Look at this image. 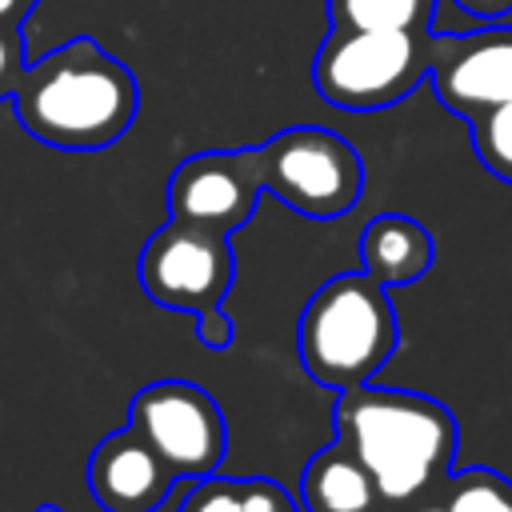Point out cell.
<instances>
[{
	"label": "cell",
	"mask_w": 512,
	"mask_h": 512,
	"mask_svg": "<svg viewBox=\"0 0 512 512\" xmlns=\"http://www.w3.org/2000/svg\"><path fill=\"white\" fill-rule=\"evenodd\" d=\"M336 440L368 468L380 508L404 512L408 504L444 488L456 456V420L452 412L408 388H348L336 392L332 412Z\"/></svg>",
	"instance_id": "6da1fadb"
},
{
	"label": "cell",
	"mask_w": 512,
	"mask_h": 512,
	"mask_svg": "<svg viewBox=\"0 0 512 512\" xmlns=\"http://www.w3.org/2000/svg\"><path fill=\"white\" fill-rule=\"evenodd\" d=\"M12 108L32 140L60 152H96L132 128L140 88L92 36H72L24 68Z\"/></svg>",
	"instance_id": "7a4b0ae2"
},
{
	"label": "cell",
	"mask_w": 512,
	"mask_h": 512,
	"mask_svg": "<svg viewBox=\"0 0 512 512\" xmlns=\"http://www.w3.org/2000/svg\"><path fill=\"white\" fill-rule=\"evenodd\" d=\"M396 336L388 288L360 268L324 280L308 296L296 320V356L320 388L348 392L388 364Z\"/></svg>",
	"instance_id": "3957f363"
},
{
	"label": "cell",
	"mask_w": 512,
	"mask_h": 512,
	"mask_svg": "<svg viewBox=\"0 0 512 512\" xmlns=\"http://www.w3.org/2000/svg\"><path fill=\"white\" fill-rule=\"evenodd\" d=\"M232 248L224 232L196 228L184 220L160 224L136 256V280L148 300L172 312L196 316V336L208 348H228L232 324L224 316V296L232 288Z\"/></svg>",
	"instance_id": "277c9868"
},
{
	"label": "cell",
	"mask_w": 512,
	"mask_h": 512,
	"mask_svg": "<svg viewBox=\"0 0 512 512\" xmlns=\"http://www.w3.org/2000/svg\"><path fill=\"white\" fill-rule=\"evenodd\" d=\"M432 76L428 32L328 28L312 60V84L324 104L344 112H380L400 104Z\"/></svg>",
	"instance_id": "5b68a950"
},
{
	"label": "cell",
	"mask_w": 512,
	"mask_h": 512,
	"mask_svg": "<svg viewBox=\"0 0 512 512\" xmlns=\"http://www.w3.org/2000/svg\"><path fill=\"white\" fill-rule=\"evenodd\" d=\"M264 192L308 220L344 216L364 188V164L356 148L320 124H296L256 144Z\"/></svg>",
	"instance_id": "8992f818"
},
{
	"label": "cell",
	"mask_w": 512,
	"mask_h": 512,
	"mask_svg": "<svg viewBox=\"0 0 512 512\" xmlns=\"http://www.w3.org/2000/svg\"><path fill=\"white\" fill-rule=\"evenodd\" d=\"M128 428L168 464L176 480L216 476L228 448L220 404L192 380L144 384L128 404Z\"/></svg>",
	"instance_id": "52a82bcc"
},
{
	"label": "cell",
	"mask_w": 512,
	"mask_h": 512,
	"mask_svg": "<svg viewBox=\"0 0 512 512\" xmlns=\"http://www.w3.org/2000/svg\"><path fill=\"white\" fill-rule=\"evenodd\" d=\"M260 192L264 180H260L256 148H216V152H192L172 168L164 204L172 220L232 236L252 220Z\"/></svg>",
	"instance_id": "ba28073f"
},
{
	"label": "cell",
	"mask_w": 512,
	"mask_h": 512,
	"mask_svg": "<svg viewBox=\"0 0 512 512\" xmlns=\"http://www.w3.org/2000/svg\"><path fill=\"white\" fill-rule=\"evenodd\" d=\"M432 88L460 120L512 100V24L432 32Z\"/></svg>",
	"instance_id": "9c48e42d"
},
{
	"label": "cell",
	"mask_w": 512,
	"mask_h": 512,
	"mask_svg": "<svg viewBox=\"0 0 512 512\" xmlns=\"http://www.w3.org/2000/svg\"><path fill=\"white\" fill-rule=\"evenodd\" d=\"M172 484L168 464L128 424L104 436L88 456V492L104 512H156Z\"/></svg>",
	"instance_id": "30bf717a"
},
{
	"label": "cell",
	"mask_w": 512,
	"mask_h": 512,
	"mask_svg": "<svg viewBox=\"0 0 512 512\" xmlns=\"http://www.w3.org/2000/svg\"><path fill=\"white\" fill-rule=\"evenodd\" d=\"M360 268L368 276H376L384 288H400L420 280L432 260H436V240L432 232L404 216V212H380L364 224L360 232Z\"/></svg>",
	"instance_id": "8fae6325"
},
{
	"label": "cell",
	"mask_w": 512,
	"mask_h": 512,
	"mask_svg": "<svg viewBox=\"0 0 512 512\" xmlns=\"http://www.w3.org/2000/svg\"><path fill=\"white\" fill-rule=\"evenodd\" d=\"M300 500L304 512H368L380 508L376 484L368 476V468L352 456V448L344 440L324 444L300 476Z\"/></svg>",
	"instance_id": "7c38bea8"
},
{
	"label": "cell",
	"mask_w": 512,
	"mask_h": 512,
	"mask_svg": "<svg viewBox=\"0 0 512 512\" xmlns=\"http://www.w3.org/2000/svg\"><path fill=\"white\" fill-rule=\"evenodd\" d=\"M180 512H296L292 496L272 480H220L204 476L192 480V492L184 496Z\"/></svg>",
	"instance_id": "4fadbf2b"
},
{
	"label": "cell",
	"mask_w": 512,
	"mask_h": 512,
	"mask_svg": "<svg viewBox=\"0 0 512 512\" xmlns=\"http://www.w3.org/2000/svg\"><path fill=\"white\" fill-rule=\"evenodd\" d=\"M328 28L364 32H428L436 0H324Z\"/></svg>",
	"instance_id": "5bb4252c"
},
{
	"label": "cell",
	"mask_w": 512,
	"mask_h": 512,
	"mask_svg": "<svg viewBox=\"0 0 512 512\" xmlns=\"http://www.w3.org/2000/svg\"><path fill=\"white\" fill-rule=\"evenodd\" d=\"M448 512H512V480L496 468H464L444 480Z\"/></svg>",
	"instance_id": "9a60e30c"
},
{
	"label": "cell",
	"mask_w": 512,
	"mask_h": 512,
	"mask_svg": "<svg viewBox=\"0 0 512 512\" xmlns=\"http://www.w3.org/2000/svg\"><path fill=\"white\" fill-rule=\"evenodd\" d=\"M468 128H472V148H476L480 164L496 180L512 184V100L472 116Z\"/></svg>",
	"instance_id": "2e32d148"
},
{
	"label": "cell",
	"mask_w": 512,
	"mask_h": 512,
	"mask_svg": "<svg viewBox=\"0 0 512 512\" xmlns=\"http://www.w3.org/2000/svg\"><path fill=\"white\" fill-rule=\"evenodd\" d=\"M24 32L12 20H0V100H12L24 76Z\"/></svg>",
	"instance_id": "e0dca14e"
},
{
	"label": "cell",
	"mask_w": 512,
	"mask_h": 512,
	"mask_svg": "<svg viewBox=\"0 0 512 512\" xmlns=\"http://www.w3.org/2000/svg\"><path fill=\"white\" fill-rule=\"evenodd\" d=\"M472 20L488 24V20H508L512 24V0H456Z\"/></svg>",
	"instance_id": "ac0fdd59"
},
{
	"label": "cell",
	"mask_w": 512,
	"mask_h": 512,
	"mask_svg": "<svg viewBox=\"0 0 512 512\" xmlns=\"http://www.w3.org/2000/svg\"><path fill=\"white\" fill-rule=\"evenodd\" d=\"M36 0H0V20H12V24H24V16L32 12Z\"/></svg>",
	"instance_id": "d6986e66"
},
{
	"label": "cell",
	"mask_w": 512,
	"mask_h": 512,
	"mask_svg": "<svg viewBox=\"0 0 512 512\" xmlns=\"http://www.w3.org/2000/svg\"><path fill=\"white\" fill-rule=\"evenodd\" d=\"M404 512H448V504H444V488H436L432 496H424V500H416V504H408Z\"/></svg>",
	"instance_id": "ffe728a7"
},
{
	"label": "cell",
	"mask_w": 512,
	"mask_h": 512,
	"mask_svg": "<svg viewBox=\"0 0 512 512\" xmlns=\"http://www.w3.org/2000/svg\"><path fill=\"white\" fill-rule=\"evenodd\" d=\"M36 512H60L56 504H36Z\"/></svg>",
	"instance_id": "44dd1931"
},
{
	"label": "cell",
	"mask_w": 512,
	"mask_h": 512,
	"mask_svg": "<svg viewBox=\"0 0 512 512\" xmlns=\"http://www.w3.org/2000/svg\"><path fill=\"white\" fill-rule=\"evenodd\" d=\"M368 512H388V508H368Z\"/></svg>",
	"instance_id": "7402d4cb"
}]
</instances>
